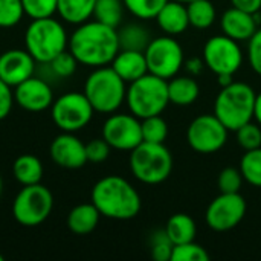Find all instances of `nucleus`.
Here are the masks:
<instances>
[{
  "label": "nucleus",
  "mask_w": 261,
  "mask_h": 261,
  "mask_svg": "<svg viewBox=\"0 0 261 261\" xmlns=\"http://www.w3.org/2000/svg\"><path fill=\"white\" fill-rule=\"evenodd\" d=\"M67 47L80 64L89 67L107 66L121 49L118 29L98 20H87L73 31Z\"/></svg>",
  "instance_id": "1"
},
{
  "label": "nucleus",
  "mask_w": 261,
  "mask_h": 261,
  "mask_svg": "<svg viewBox=\"0 0 261 261\" xmlns=\"http://www.w3.org/2000/svg\"><path fill=\"white\" fill-rule=\"evenodd\" d=\"M92 203L99 214L113 220H130L141 211V196L136 188L121 176L99 179L90 194Z\"/></svg>",
  "instance_id": "2"
},
{
  "label": "nucleus",
  "mask_w": 261,
  "mask_h": 261,
  "mask_svg": "<svg viewBox=\"0 0 261 261\" xmlns=\"http://www.w3.org/2000/svg\"><path fill=\"white\" fill-rule=\"evenodd\" d=\"M257 93L254 89L242 81H232L222 87L214 102V115L223 122L229 132H236L254 118Z\"/></svg>",
  "instance_id": "3"
},
{
  "label": "nucleus",
  "mask_w": 261,
  "mask_h": 261,
  "mask_svg": "<svg viewBox=\"0 0 261 261\" xmlns=\"http://www.w3.org/2000/svg\"><path fill=\"white\" fill-rule=\"evenodd\" d=\"M69 38L64 26L54 17L34 18L24 32V49L37 63L47 64L67 49Z\"/></svg>",
  "instance_id": "4"
},
{
  "label": "nucleus",
  "mask_w": 261,
  "mask_h": 261,
  "mask_svg": "<svg viewBox=\"0 0 261 261\" xmlns=\"http://www.w3.org/2000/svg\"><path fill=\"white\" fill-rule=\"evenodd\" d=\"M125 84L127 83L112 69V66H101L95 67V70L86 78L83 92L95 112L112 115L125 101Z\"/></svg>",
  "instance_id": "5"
},
{
  "label": "nucleus",
  "mask_w": 261,
  "mask_h": 261,
  "mask_svg": "<svg viewBox=\"0 0 261 261\" xmlns=\"http://www.w3.org/2000/svg\"><path fill=\"white\" fill-rule=\"evenodd\" d=\"M125 102L130 113L139 119L161 115L170 104L168 81L153 73H147L130 83L127 87Z\"/></svg>",
  "instance_id": "6"
},
{
  "label": "nucleus",
  "mask_w": 261,
  "mask_h": 261,
  "mask_svg": "<svg viewBox=\"0 0 261 261\" xmlns=\"http://www.w3.org/2000/svg\"><path fill=\"white\" fill-rule=\"evenodd\" d=\"M132 174L145 185H158L173 171V156L164 144L142 141L130 151Z\"/></svg>",
  "instance_id": "7"
},
{
  "label": "nucleus",
  "mask_w": 261,
  "mask_h": 261,
  "mask_svg": "<svg viewBox=\"0 0 261 261\" xmlns=\"http://www.w3.org/2000/svg\"><path fill=\"white\" fill-rule=\"evenodd\" d=\"M54 196L41 184L24 185L12 202V216L17 223L26 228L41 225L52 213Z\"/></svg>",
  "instance_id": "8"
},
{
  "label": "nucleus",
  "mask_w": 261,
  "mask_h": 261,
  "mask_svg": "<svg viewBox=\"0 0 261 261\" xmlns=\"http://www.w3.org/2000/svg\"><path fill=\"white\" fill-rule=\"evenodd\" d=\"M93 107L84 92H67L54 99L50 116L61 132L75 133L87 127L93 118Z\"/></svg>",
  "instance_id": "9"
},
{
  "label": "nucleus",
  "mask_w": 261,
  "mask_h": 261,
  "mask_svg": "<svg viewBox=\"0 0 261 261\" xmlns=\"http://www.w3.org/2000/svg\"><path fill=\"white\" fill-rule=\"evenodd\" d=\"M148 73L164 80H171L184 66V49L173 35L153 38L144 50Z\"/></svg>",
  "instance_id": "10"
},
{
  "label": "nucleus",
  "mask_w": 261,
  "mask_h": 261,
  "mask_svg": "<svg viewBox=\"0 0 261 261\" xmlns=\"http://www.w3.org/2000/svg\"><path fill=\"white\" fill-rule=\"evenodd\" d=\"M203 63L219 75H234L243 64V52L239 41L228 35H214L203 46Z\"/></svg>",
  "instance_id": "11"
},
{
  "label": "nucleus",
  "mask_w": 261,
  "mask_h": 261,
  "mask_svg": "<svg viewBox=\"0 0 261 261\" xmlns=\"http://www.w3.org/2000/svg\"><path fill=\"white\" fill-rule=\"evenodd\" d=\"M228 128L216 115H200L187 130L188 145L200 154H213L222 150L228 141Z\"/></svg>",
  "instance_id": "12"
},
{
  "label": "nucleus",
  "mask_w": 261,
  "mask_h": 261,
  "mask_svg": "<svg viewBox=\"0 0 261 261\" xmlns=\"http://www.w3.org/2000/svg\"><path fill=\"white\" fill-rule=\"evenodd\" d=\"M246 200L240 193H220L208 206L205 222L210 229L226 232L240 225L246 214Z\"/></svg>",
  "instance_id": "13"
},
{
  "label": "nucleus",
  "mask_w": 261,
  "mask_h": 261,
  "mask_svg": "<svg viewBox=\"0 0 261 261\" xmlns=\"http://www.w3.org/2000/svg\"><path fill=\"white\" fill-rule=\"evenodd\" d=\"M102 138L115 150L132 151L142 142L141 119L132 113H112L102 125Z\"/></svg>",
  "instance_id": "14"
},
{
  "label": "nucleus",
  "mask_w": 261,
  "mask_h": 261,
  "mask_svg": "<svg viewBox=\"0 0 261 261\" xmlns=\"http://www.w3.org/2000/svg\"><path fill=\"white\" fill-rule=\"evenodd\" d=\"M14 101L26 112H44L54 102V92L44 80L31 76L14 87Z\"/></svg>",
  "instance_id": "15"
},
{
  "label": "nucleus",
  "mask_w": 261,
  "mask_h": 261,
  "mask_svg": "<svg viewBox=\"0 0 261 261\" xmlns=\"http://www.w3.org/2000/svg\"><path fill=\"white\" fill-rule=\"evenodd\" d=\"M49 154L55 165L66 170H78L87 164L86 144L69 132H63L52 141Z\"/></svg>",
  "instance_id": "16"
},
{
  "label": "nucleus",
  "mask_w": 261,
  "mask_h": 261,
  "mask_svg": "<svg viewBox=\"0 0 261 261\" xmlns=\"http://www.w3.org/2000/svg\"><path fill=\"white\" fill-rule=\"evenodd\" d=\"M35 60L26 49H9L0 55V80L11 87L34 76Z\"/></svg>",
  "instance_id": "17"
},
{
  "label": "nucleus",
  "mask_w": 261,
  "mask_h": 261,
  "mask_svg": "<svg viewBox=\"0 0 261 261\" xmlns=\"http://www.w3.org/2000/svg\"><path fill=\"white\" fill-rule=\"evenodd\" d=\"M220 28L225 35H228L236 41H249V38L257 32L258 23L255 14L232 6L231 9L222 14Z\"/></svg>",
  "instance_id": "18"
},
{
  "label": "nucleus",
  "mask_w": 261,
  "mask_h": 261,
  "mask_svg": "<svg viewBox=\"0 0 261 261\" xmlns=\"http://www.w3.org/2000/svg\"><path fill=\"white\" fill-rule=\"evenodd\" d=\"M110 64L112 69L128 84L148 73L145 54L141 50L119 49V52L116 54Z\"/></svg>",
  "instance_id": "19"
},
{
  "label": "nucleus",
  "mask_w": 261,
  "mask_h": 261,
  "mask_svg": "<svg viewBox=\"0 0 261 261\" xmlns=\"http://www.w3.org/2000/svg\"><path fill=\"white\" fill-rule=\"evenodd\" d=\"M156 21L167 35L174 37L184 34L190 26L187 5L177 0H168L156 15Z\"/></svg>",
  "instance_id": "20"
},
{
  "label": "nucleus",
  "mask_w": 261,
  "mask_h": 261,
  "mask_svg": "<svg viewBox=\"0 0 261 261\" xmlns=\"http://www.w3.org/2000/svg\"><path fill=\"white\" fill-rule=\"evenodd\" d=\"M99 211L96 206L90 203H80L75 208L70 210L67 214V228L78 236H86L90 234L99 223Z\"/></svg>",
  "instance_id": "21"
},
{
  "label": "nucleus",
  "mask_w": 261,
  "mask_h": 261,
  "mask_svg": "<svg viewBox=\"0 0 261 261\" xmlns=\"http://www.w3.org/2000/svg\"><path fill=\"white\" fill-rule=\"evenodd\" d=\"M200 87L194 78L190 76H173L168 81V99L171 104L185 107L196 102L199 98Z\"/></svg>",
  "instance_id": "22"
},
{
  "label": "nucleus",
  "mask_w": 261,
  "mask_h": 261,
  "mask_svg": "<svg viewBox=\"0 0 261 261\" xmlns=\"http://www.w3.org/2000/svg\"><path fill=\"white\" fill-rule=\"evenodd\" d=\"M12 174L21 187L40 184L43 179V164L34 154H21L12 164Z\"/></svg>",
  "instance_id": "23"
},
{
  "label": "nucleus",
  "mask_w": 261,
  "mask_h": 261,
  "mask_svg": "<svg viewBox=\"0 0 261 261\" xmlns=\"http://www.w3.org/2000/svg\"><path fill=\"white\" fill-rule=\"evenodd\" d=\"M165 232L173 245H182L188 242H194L196 239V222L184 213H177L171 216L165 225Z\"/></svg>",
  "instance_id": "24"
},
{
  "label": "nucleus",
  "mask_w": 261,
  "mask_h": 261,
  "mask_svg": "<svg viewBox=\"0 0 261 261\" xmlns=\"http://www.w3.org/2000/svg\"><path fill=\"white\" fill-rule=\"evenodd\" d=\"M95 3L96 0H58L57 12L64 21L81 24L93 17Z\"/></svg>",
  "instance_id": "25"
},
{
  "label": "nucleus",
  "mask_w": 261,
  "mask_h": 261,
  "mask_svg": "<svg viewBox=\"0 0 261 261\" xmlns=\"http://www.w3.org/2000/svg\"><path fill=\"white\" fill-rule=\"evenodd\" d=\"M119 47L128 50H141L144 52L151 41L150 32L145 26L139 23H128L118 31Z\"/></svg>",
  "instance_id": "26"
},
{
  "label": "nucleus",
  "mask_w": 261,
  "mask_h": 261,
  "mask_svg": "<svg viewBox=\"0 0 261 261\" xmlns=\"http://www.w3.org/2000/svg\"><path fill=\"white\" fill-rule=\"evenodd\" d=\"M190 26L196 29H208L216 21V8L210 0H193L187 3Z\"/></svg>",
  "instance_id": "27"
},
{
  "label": "nucleus",
  "mask_w": 261,
  "mask_h": 261,
  "mask_svg": "<svg viewBox=\"0 0 261 261\" xmlns=\"http://www.w3.org/2000/svg\"><path fill=\"white\" fill-rule=\"evenodd\" d=\"M124 8L125 6L122 0H96L93 17L95 20L118 29V26L122 21Z\"/></svg>",
  "instance_id": "28"
},
{
  "label": "nucleus",
  "mask_w": 261,
  "mask_h": 261,
  "mask_svg": "<svg viewBox=\"0 0 261 261\" xmlns=\"http://www.w3.org/2000/svg\"><path fill=\"white\" fill-rule=\"evenodd\" d=\"M240 173L252 187L261 188V147L248 150L240 161Z\"/></svg>",
  "instance_id": "29"
},
{
  "label": "nucleus",
  "mask_w": 261,
  "mask_h": 261,
  "mask_svg": "<svg viewBox=\"0 0 261 261\" xmlns=\"http://www.w3.org/2000/svg\"><path fill=\"white\" fill-rule=\"evenodd\" d=\"M141 132H142V141L153 142V144H164L168 136V124L161 116H148L141 119Z\"/></svg>",
  "instance_id": "30"
},
{
  "label": "nucleus",
  "mask_w": 261,
  "mask_h": 261,
  "mask_svg": "<svg viewBox=\"0 0 261 261\" xmlns=\"http://www.w3.org/2000/svg\"><path fill=\"white\" fill-rule=\"evenodd\" d=\"M125 9L138 17L139 20H151L156 18L159 11L168 0H122Z\"/></svg>",
  "instance_id": "31"
},
{
  "label": "nucleus",
  "mask_w": 261,
  "mask_h": 261,
  "mask_svg": "<svg viewBox=\"0 0 261 261\" xmlns=\"http://www.w3.org/2000/svg\"><path fill=\"white\" fill-rule=\"evenodd\" d=\"M210 254L206 249L194 242L176 245L173 248V255L171 261H208Z\"/></svg>",
  "instance_id": "32"
},
{
  "label": "nucleus",
  "mask_w": 261,
  "mask_h": 261,
  "mask_svg": "<svg viewBox=\"0 0 261 261\" xmlns=\"http://www.w3.org/2000/svg\"><path fill=\"white\" fill-rule=\"evenodd\" d=\"M24 15L21 0H0V28H12Z\"/></svg>",
  "instance_id": "33"
},
{
  "label": "nucleus",
  "mask_w": 261,
  "mask_h": 261,
  "mask_svg": "<svg viewBox=\"0 0 261 261\" xmlns=\"http://www.w3.org/2000/svg\"><path fill=\"white\" fill-rule=\"evenodd\" d=\"M237 133V141L243 150H254L261 147V125L254 124L252 121L246 122L240 128L236 130Z\"/></svg>",
  "instance_id": "34"
},
{
  "label": "nucleus",
  "mask_w": 261,
  "mask_h": 261,
  "mask_svg": "<svg viewBox=\"0 0 261 261\" xmlns=\"http://www.w3.org/2000/svg\"><path fill=\"white\" fill-rule=\"evenodd\" d=\"M47 66L50 67V70L54 72V75L60 76V78H69L75 73L78 61L76 58L72 55L70 50H63L61 54H58L55 58H52Z\"/></svg>",
  "instance_id": "35"
},
{
  "label": "nucleus",
  "mask_w": 261,
  "mask_h": 261,
  "mask_svg": "<svg viewBox=\"0 0 261 261\" xmlns=\"http://www.w3.org/2000/svg\"><path fill=\"white\" fill-rule=\"evenodd\" d=\"M24 15L31 20L34 18H44L52 17L57 12L58 0H21Z\"/></svg>",
  "instance_id": "36"
},
{
  "label": "nucleus",
  "mask_w": 261,
  "mask_h": 261,
  "mask_svg": "<svg viewBox=\"0 0 261 261\" xmlns=\"http://www.w3.org/2000/svg\"><path fill=\"white\" fill-rule=\"evenodd\" d=\"M173 242L168 239L165 229L156 231L151 237V257L156 261H171Z\"/></svg>",
  "instance_id": "37"
},
{
  "label": "nucleus",
  "mask_w": 261,
  "mask_h": 261,
  "mask_svg": "<svg viewBox=\"0 0 261 261\" xmlns=\"http://www.w3.org/2000/svg\"><path fill=\"white\" fill-rule=\"evenodd\" d=\"M243 180L245 179H243L240 170L228 167L220 171L217 185H219L220 193H240Z\"/></svg>",
  "instance_id": "38"
},
{
  "label": "nucleus",
  "mask_w": 261,
  "mask_h": 261,
  "mask_svg": "<svg viewBox=\"0 0 261 261\" xmlns=\"http://www.w3.org/2000/svg\"><path fill=\"white\" fill-rule=\"evenodd\" d=\"M112 147L107 144V141L104 138L99 139H92L90 142L86 144V154H87V162H93V164H101L104 162L109 154H110Z\"/></svg>",
  "instance_id": "39"
},
{
  "label": "nucleus",
  "mask_w": 261,
  "mask_h": 261,
  "mask_svg": "<svg viewBox=\"0 0 261 261\" xmlns=\"http://www.w3.org/2000/svg\"><path fill=\"white\" fill-rule=\"evenodd\" d=\"M248 55H249V64L254 69L255 73L261 76V28L249 38L248 44Z\"/></svg>",
  "instance_id": "40"
},
{
  "label": "nucleus",
  "mask_w": 261,
  "mask_h": 261,
  "mask_svg": "<svg viewBox=\"0 0 261 261\" xmlns=\"http://www.w3.org/2000/svg\"><path fill=\"white\" fill-rule=\"evenodd\" d=\"M14 102V90H11L9 84L0 80V121L11 113Z\"/></svg>",
  "instance_id": "41"
},
{
  "label": "nucleus",
  "mask_w": 261,
  "mask_h": 261,
  "mask_svg": "<svg viewBox=\"0 0 261 261\" xmlns=\"http://www.w3.org/2000/svg\"><path fill=\"white\" fill-rule=\"evenodd\" d=\"M231 5L251 14H257L261 9V0H231Z\"/></svg>",
  "instance_id": "42"
},
{
  "label": "nucleus",
  "mask_w": 261,
  "mask_h": 261,
  "mask_svg": "<svg viewBox=\"0 0 261 261\" xmlns=\"http://www.w3.org/2000/svg\"><path fill=\"white\" fill-rule=\"evenodd\" d=\"M203 61L200 60V58H190L187 63H185V66H187V70L191 73V75H199L200 72H202V69H203Z\"/></svg>",
  "instance_id": "43"
},
{
  "label": "nucleus",
  "mask_w": 261,
  "mask_h": 261,
  "mask_svg": "<svg viewBox=\"0 0 261 261\" xmlns=\"http://www.w3.org/2000/svg\"><path fill=\"white\" fill-rule=\"evenodd\" d=\"M254 118L257 124L261 125V93L255 96V106H254Z\"/></svg>",
  "instance_id": "44"
},
{
  "label": "nucleus",
  "mask_w": 261,
  "mask_h": 261,
  "mask_svg": "<svg viewBox=\"0 0 261 261\" xmlns=\"http://www.w3.org/2000/svg\"><path fill=\"white\" fill-rule=\"evenodd\" d=\"M232 81H234V80H232V75H219V84H220L222 87L229 86Z\"/></svg>",
  "instance_id": "45"
},
{
  "label": "nucleus",
  "mask_w": 261,
  "mask_h": 261,
  "mask_svg": "<svg viewBox=\"0 0 261 261\" xmlns=\"http://www.w3.org/2000/svg\"><path fill=\"white\" fill-rule=\"evenodd\" d=\"M2 193H3V180H2V176H0V197H2Z\"/></svg>",
  "instance_id": "46"
},
{
  "label": "nucleus",
  "mask_w": 261,
  "mask_h": 261,
  "mask_svg": "<svg viewBox=\"0 0 261 261\" xmlns=\"http://www.w3.org/2000/svg\"><path fill=\"white\" fill-rule=\"evenodd\" d=\"M177 2H182V3H185V5H187V3H190V2H193V0H177Z\"/></svg>",
  "instance_id": "47"
},
{
  "label": "nucleus",
  "mask_w": 261,
  "mask_h": 261,
  "mask_svg": "<svg viewBox=\"0 0 261 261\" xmlns=\"http://www.w3.org/2000/svg\"><path fill=\"white\" fill-rule=\"evenodd\" d=\"M0 261H3V255L2 254H0Z\"/></svg>",
  "instance_id": "48"
}]
</instances>
